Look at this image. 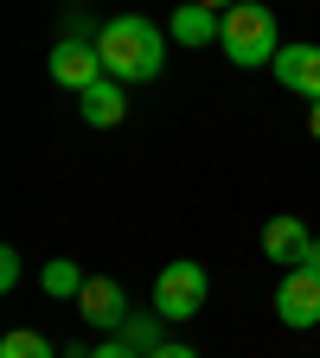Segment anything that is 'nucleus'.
Masks as SVG:
<instances>
[{"instance_id":"obj_1","label":"nucleus","mask_w":320,"mask_h":358,"mask_svg":"<svg viewBox=\"0 0 320 358\" xmlns=\"http://www.w3.org/2000/svg\"><path fill=\"white\" fill-rule=\"evenodd\" d=\"M97 52H103V71H109L116 83H148V77H160V64H167V32H160L154 20H141V13H116V20L97 32Z\"/></svg>"},{"instance_id":"obj_2","label":"nucleus","mask_w":320,"mask_h":358,"mask_svg":"<svg viewBox=\"0 0 320 358\" xmlns=\"http://www.w3.org/2000/svg\"><path fill=\"white\" fill-rule=\"evenodd\" d=\"M224 58H231L237 71H256V64H276L282 52V32H276V13L263 7V0H244V7L224 13Z\"/></svg>"},{"instance_id":"obj_3","label":"nucleus","mask_w":320,"mask_h":358,"mask_svg":"<svg viewBox=\"0 0 320 358\" xmlns=\"http://www.w3.org/2000/svg\"><path fill=\"white\" fill-rule=\"evenodd\" d=\"M205 294H211V282H205V268L193 256L167 262L154 275V313H160V320H193V313L205 307Z\"/></svg>"},{"instance_id":"obj_4","label":"nucleus","mask_w":320,"mask_h":358,"mask_svg":"<svg viewBox=\"0 0 320 358\" xmlns=\"http://www.w3.org/2000/svg\"><path fill=\"white\" fill-rule=\"evenodd\" d=\"M276 320L295 327V333L320 327V275H307V268H288L282 288H276Z\"/></svg>"},{"instance_id":"obj_5","label":"nucleus","mask_w":320,"mask_h":358,"mask_svg":"<svg viewBox=\"0 0 320 358\" xmlns=\"http://www.w3.org/2000/svg\"><path fill=\"white\" fill-rule=\"evenodd\" d=\"M52 77H58L64 90H77V96H83V90H90V83H103L109 71H103V52H97V45H83V38H58V52H52Z\"/></svg>"},{"instance_id":"obj_6","label":"nucleus","mask_w":320,"mask_h":358,"mask_svg":"<svg viewBox=\"0 0 320 358\" xmlns=\"http://www.w3.org/2000/svg\"><path fill=\"white\" fill-rule=\"evenodd\" d=\"M269 71H276V83H282V90H295V96L320 103V45H282Z\"/></svg>"},{"instance_id":"obj_7","label":"nucleus","mask_w":320,"mask_h":358,"mask_svg":"<svg viewBox=\"0 0 320 358\" xmlns=\"http://www.w3.org/2000/svg\"><path fill=\"white\" fill-rule=\"evenodd\" d=\"M77 313H83L90 327H122V320H128V294H122V282L90 275L83 294H77Z\"/></svg>"},{"instance_id":"obj_8","label":"nucleus","mask_w":320,"mask_h":358,"mask_svg":"<svg viewBox=\"0 0 320 358\" xmlns=\"http://www.w3.org/2000/svg\"><path fill=\"white\" fill-rule=\"evenodd\" d=\"M307 243H314V237H307V224H301V217H269V224H263V256H269V262H282V268H295Z\"/></svg>"},{"instance_id":"obj_9","label":"nucleus","mask_w":320,"mask_h":358,"mask_svg":"<svg viewBox=\"0 0 320 358\" xmlns=\"http://www.w3.org/2000/svg\"><path fill=\"white\" fill-rule=\"evenodd\" d=\"M77 115H83L90 128H116V122L128 115V96H122V83H116V77H103V83H90L83 96H77Z\"/></svg>"},{"instance_id":"obj_10","label":"nucleus","mask_w":320,"mask_h":358,"mask_svg":"<svg viewBox=\"0 0 320 358\" xmlns=\"http://www.w3.org/2000/svg\"><path fill=\"white\" fill-rule=\"evenodd\" d=\"M179 45H211V38H224V13H211V7H199V0H186V7L173 13V26H167Z\"/></svg>"},{"instance_id":"obj_11","label":"nucleus","mask_w":320,"mask_h":358,"mask_svg":"<svg viewBox=\"0 0 320 358\" xmlns=\"http://www.w3.org/2000/svg\"><path fill=\"white\" fill-rule=\"evenodd\" d=\"M83 282H90V275H83L71 256L45 262V275H39V288H45V294H58V301H77V294H83Z\"/></svg>"},{"instance_id":"obj_12","label":"nucleus","mask_w":320,"mask_h":358,"mask_svg":"<svg viewBox=\"0 0 320 358\" xmlns=\"http://www.w3.org/2000/svg\"><path fill=\"white\" fill-rule=\"evenodd\" d=\"M0 358H58V352H52V339H45V333H32V327H13L7 339H0Z\"/></svg>"},{"instance_id":"obj_13","label":"nucleus","mask_w":320,"mask_h":358,"mask_svg":"<svg viewBox=\"0 0 320 358\" xmlns=\"http://www.w3.org/2000/svg\"><path fill=\"white\" fill-rule=\"evenodd\" d=\"M116 333H122L128 345H141V352H160V345H167V339H160V313H128Z\"/></svg>"},{"instance_id":"obj_14","label":"nucleus","mask_w":320,"mask_h":358,"mask_svg":"<svg viewBox=\"0 0 320 358\" xmlns=\"http://www.w3.org/2000/svg\"><path fill=\"white\" fill-rule=\"evenodd\" d=\"M90 358H148V352H141V345H128V339L116 333V339H103V345H90Z\"/></svg>"},{"instance_id":"obj_15","label":"nucleus","mask_w":320,"mask_h":358,"mask_svg":"<svg viewBox=\"0 0 320 358\" xmlns=\"http://www.w3.org/2000/svg\"><path fill=\"white\" fill-rule=\"evenodd\" d=\"M0 288H20V250H0Z\"/></svg>"},{"instance_id":"obj_16","label":"nucleus","mask_w":320,"mask_h":358,"mask_svg":"<svg viewBox=\"0 0 320 358\" xmlns=\"http://www.w3.org/2000/svg\"><path fill=\"white\" fill-rule=\"evenodd\" d=\"M295 268H307V275H320V237H314V243L301 250V262H295Z\"/></svg>"},{"instance_id":"obj_17","label":"nucleus","mask_w":320,"mask_h":358,"mask_svg":"<svg viewBox=\"0 0 320 358\" xmlns=\"http://www.w3.org/2000/svg\"><path fill=\"white\" fill-rule=\"evenodd\" d=\"M148 358H199L193 345H160V352H148Z\"/></svg>"},{"instance_id":"obj_18","label":"nucleus","mask_w":320,"mask_h":358,"mask_svg":"<svg viewBox=\"0 0 320 358\" xmlns=\"http://www.w3.org/2000/svg\"><path fill=\"white\" fill-rule=\"evenodd\" d=\"M199 7H211V13H231V7H244V0H199Z\"/></svg>"},{"instance_id":"obj_19","label":"nucleus","mask_w":320,"mask_h":358,"mask_svg":"<svg viewBox=\"0 0 320 358\" xmlns=\"http://www.w3.org/2000/svg\"><path fill=\"white\" fill-rule=\"evenodd\" d=\"M307 128H314V141H320V103H307Z\"/></svg>"}]
</instances>
